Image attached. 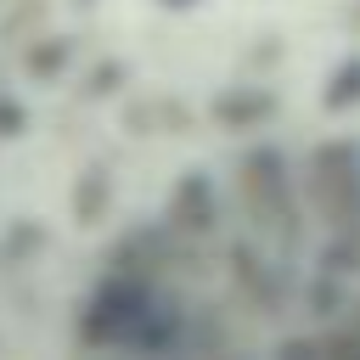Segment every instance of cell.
Listing matches in <instances>:
<instances>
[{
	"label": "cell",
	"instance_id": "cell-1",
	"mask_svg": "<svg viewBox=\"0 0 360 360\" xmlns=\"http://www.w3.org/2000/svg\"><path fill=\"white\" fill-rule=\"evenodd\" d=\"M169 321L174 315L152 298L146 281H107L84 309V338L90 343H118V349H163Z\"/></svg>",
	"mask_w": 360,
	"mask_h": 360
},
{
	"label": "cell",
	"instance_id": "cell-2",
	"mask_svg": "<svg viewBox=\"0 0 360 360\" xmlns=\"http://www.w3.org/2000/svg\"><path fill=\"white\" fill-rule=\"evenodd\" d=\"M326 107L332 112H349V107H360V56H349L332 79H326Z\"/></svg>",
	"mask_w": 360,
	"mask_h": 360
},
{
	"label": "cell",
	"instance_id": "cell-3",
	"mask_svg": "<svg viewBox=\"0 0 360 360\" xmlns=\"http://www.w3.org/2000/svg\"><path fill=\"white\" fill-rule=\"evenodd\" d=\"M0 129H22V112L11 101H0Z\"/></svg>",
	"mask_w": 360,
	"mask_h": 360
},
{
	"label": "cell",
	"instance_id": "cell-4",
	"mask_svg": "<svg viewBox=\"0 0 360 360\" xmlns=\"http://www.w3.org/2000/svg\"><path fill=\"white\" fill-rule=\"evenodd\" d=\"M163 6H197V0H163Z\"/></svg>",
	"mask_w": 360,
	"mask_h": 360
}]
</instances>
